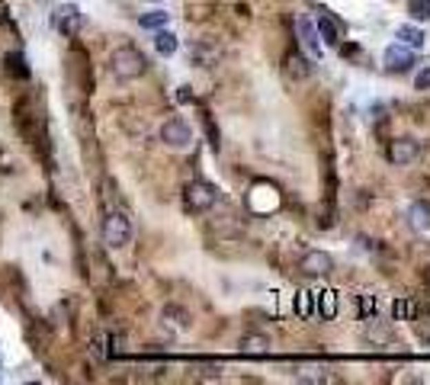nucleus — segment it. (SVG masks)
Masks as SVG:
<instances>
[{
  "mask_svg": "<svg viewBox=\"0 0 430 385\" xmlns=\"http://www.w3.org/2000/svg\"><path fill=\"white\" fill-rule=\"evenodd\" d=\"M408 17L414 23H427L430 19V0H408Z\"/></svg>",
  "mask_w": 430,
  "mask_h": 385,
  "instance_id": "19",
  "label": "nucleus"
},
{
  "mask_svg": "<svg viewBox=\"0 0 430 385\" xmlns=\"http://www.w3.org/2000/svg\"><path fill=\"white\" fill-rule=\"evenodd\" d=\"M418 154H421V145H418L414 138H392V145H389V160L398 164V167L411 164Z\"/></svg>",
  "mask_w": 430,
  "mask_h": 385,
  "instance_id": "8",
  "label": "nucleus"
},
{
  "mask_svg": "<svg viewBox=\"0 0 430 385\" xmlns=\"http://www.w3.org/2000/svg\"><path fill=\"white\" fill-rule=\"evenodd\" d=\"M311 302H315V292L302 289L299 295H296V311H299V318H309L311 315Z\"/></svg>",
  "mask_w": 430,
  "mask_h": 385,
  "instance_id": "20",
  "label": "nucleus"
},
{
  "mask_svg": "<svg viewBox=\"0 0 430 385\" xmlns=\"http://www.w3.org/2000/svg\"><path fill=\"white\" fill-rule=\"evenodd\" d=\"M267 350H270V337L267 334H247V337H241V353H247V357H260Z\"/></svg>",
  "mask_w": 430,
  "mask_h": 385,
  "instance_id": "13",
  "label": "nucleus"
},
{
  "mask_svg": "<svg viewBox=\"0 0 430 385\" xmlns=\"http://www.w3.org/2000/svg\"><path fill=\"white\" fill-rule=\"evenodd\" d=\"M177 36L167 32V29H154V48H158V55H174L177 52Z\"/></svg>",
  "mask_w": 430,
  "mask_h": 385,
  "instance_id": "15",
  "label": "nucleus"
},
{
  "mask_svg": "<svg viewBox=\"0 0 430 385\" xmlns=\"http://www.w3.org/2000/svg\"><path fill=\"white\" fill-rule=\"evenodd\" d=\"M299 379H311V382H315V379H318V382H325V373H321V369H305V373H299Z\"/></svg>",
  "mask_w": 430,
  "mask_h": 385,
  "instance_id": "22",
  "label": "nucleus"
},
{
  "mask_svg": "<svg viewBox=\"0 0 430 385\" xmlns=\"http://www.w3.org/2000/svg\"><path fill=\"white\" fill-rule=\"evenodd\" d=\"M81 23H84V19H81V10H77L74 3H61V7L55 10V17H52V26H55L61 36H68V39L77 36Z\"/></svg>",
  "mask_w": 430,
  "mask_h": 385,
  "instance_id": "6",
  "label": "nucleus"
},
{
  "mask_svg": "<svg viewBox=\"0 0 430 385\" xmlns=\"http://www.w3.org/2000/svg\"><path fill=\"white\" fill-rule=\"evenodd\" d=\"M286 71H289L292 81H305V77H311V65H309V58L302 55V52H289V55H286Z\"/></svg>",
  "mask_w": 430,
  "mask_h": 385,
  "instance_id": "10",
  "label": "nucleus"
},
{
  "mask_svg": "<svg viewBox=\"0 0 430 385\" xmlns=\"http://www.w3.org/2000/svg\"><path fill=\"white\" fill-rule=\"evenodd\" d=\"M177 103H193V90L190 87H180L177 90Z\"/></svg>",
  "mask_w": 430,
  "mask_h": 385,
  "instance_id": "23",
  "label": "nucleus"
},
{
  "mask_svg": "<svg viewBox=\"0 0 430 385\" xmlns=\"http://www.w3.org/2000/svg\"><path fill=\"white\" fill-rule=\"evenodd\" d=\"M395 36L402 39V45H408V48H424V32L418 26H398Z\"/></svg>",
  "mask_w": 430,
  "mask_h": 385,
  "instance_id": "16",
  "label": "nucleus"
},
{
  "mask_svg": "<svg viewBox=\"0 0 430 385\" xmlns=\"http://www.w3.org/2000/svg\"><path fill=\"white\" fill-rule=\"evenodd\" d=\"M299 32H302V42L309 45V52H311V55H315V58H321V42H318V29H315V23L302 17V19H299Z\"/></svg>",
  "mask_w": 430,
  "mask_h": 385,
  "instance_id": "12",
  "label": "nucleus"
},
{
  "mask_svg": "<svg viewBox=\"0 0 430 385\" xmlns=\"http://www.w3.org/2000/svg\"><path fill=\"white\" fill-rule=\"evenodd\" d=\"M215 202H218V189H215L212 183H206V180H193V183H187V189H183V206H187V212H209Z\"/></svg>",
  "mask_w": 430,
  "mask_h": 385,
  "instance_id": "2",
  "label": "nucleus"
},
{
  "mask_svg": "<svg viewBox=\"0 0 430 385\" xmlns=\"http://www.w3.org/2000/svg\"><path fill=\"white\" fill-rule=\"evenodd\" d=\"M382 65H385V71H392V74H405V71H411V65H414L411 48L402 45V42L389 45V48H385V55H382Z\"/></svg>",
  "mask_w": 430,
  "mask_h": 385,
  "instance_id": "5",
  "label": "nucleus"
},
{
  "mask_svg": "<svg viewBox=\"0 0 430 385\" xmlns=\"http://www.w3.org/2000/svg\"><path fill=\"white\" fill-rule=\"evenodd\" d=\"M170 13H164V10H151V13H141L139 17V26L141 29H164L167 26Z\"/></svg>",
  "mask_w": 430,
  "mask_h": 385,
  "instance_id": "17",
  "label": "nucleus"
},
{
  "mask_svg": "<svg viewBox=\"0 0 430 385\" xmlns=\"http://www.w3.org/2000/svg\"><path fill=\"white\" fill-rule=\"evenodd\" d=\"M299 270L305 276H327V273L334 270V257L327 254V251H309L299 260Z\"/></svg>",
  "mask_w": 430,
  "mask_h": 385,
  "instance_id": "7",
  "label": "nucleus"
},
{
  "mask_svg": "<svg viewBox=\"0 0 430 385\" xmlns=\"http://www.w3.org/2000/svg\"><path fill=\"white\" fill-rule=\"evenodd\" d=\"M7 74L29 77V67H26V58H23V52H10V55H7Z\"/></svg>",
  "mask_w": 430,
  "mask_h": 385,
  "instance_id": "18",
  "label": "nucleus"
},
{
  "mask_svg": "<svg viewBox=\"0 0 430 385\" xmlns=\"http://www.w3.org/2000/svg\"><path fill=\"white\" fill-rule=\"evenodd\" d=\"M161 141L167 148H190L193 145V129H190L187 119L174 116V119H167V123L161 125Z\"/></svg>",
  "mask_w": 430,
  "mask_h": 385,
  "instance_id": "4",
  "label": "nucleus"
},
{
  "mask_svg": "<svg viewBox=\"0 0 430 385\" xmlns=\"http://www.w3.org/2000/svg\"><path fill=\"white\" fill-rule=\"evenodd\" d=\"M110 71L119 81H139L148 74V58L141 55L135 45H119L110 55Z\"/></svg>",
  "mask_w": 430,
  "mask_h": 385,
  "instance_id": "1",
  "label": "nucleus"
},
{
  "mask_svg": "<svg viewBox=\"0 0 430 385\" xmlns=\"http://www.w3.org/2000/svg\"><path fill=\"white\" fill-rule=\"evenodd\" d=\"M315 305H318V311H321V318L325 321L337 318V292L334 289H321L318 295H315Z\"/></svg>",
  "mask_w": 430,
  "mask_h": 385,
  "instance_id": "11",
  "label": "nucleus"
},
{
  "mask_svg": "<svg viewBox=\"0 0 430 385\" xmlns=\"http://www.w3.org/2000/svg\"><path fill=\"white\" fill-rule=\"evenodd\" d=\"M408 218H411V225L418 228V231H430V202H414L411 209H408Z\"/></svg>",
  "mask_w": 430,
  "mask_h": 385,
  "instance_id": "14",
  "label": "nucleus"
},
{
  "mask_svg": "<svg viewBox=\"0 0 430 385\" xmlns=\"http://www.w3.org/2000/svg\"><path fill=\"white\" fill-rule=\"evenodd\" d=\"M311 23H315V29H318V36L325 39L327 45H340V36H344V32H340V23H337V19L331 17L327 10H318Z\"/></svg>",
  "mask_w": 430,
  "mask_h": 385,
  "instance_id": "9",
  "label": "nucleus"
},
{
  "mask_svg": "<svg viewBox=\"0 0 430 385\" xmlns=\"http://www.w3.org/2000/svg\"><path fill=\"white\" fill-rule=\"evenodd\" d=\"M414 87H418V90H430V67H424L421 74L414 77Z\"/></svg>",
  "mask_w": 430,
  "mask_h": 385,
  "instance_id": "21",
  "label": "nucleus"
},
{
  "mask_svg": "<svg viewBox=\"0 0 430 385\" xmlns=\"http://www.w3.org/2000/svg\"><path fill=\"white\" fill-rule=\"evenodd\" d=\"M103 244L106 247H125L132 241V222L125 212H110L103 218Z\"/></svg>",
  "mask_w": 430,
  "mask_h": 385,
  "instance_id": "3",
  "label": "nucleus"
}]
</instances>
